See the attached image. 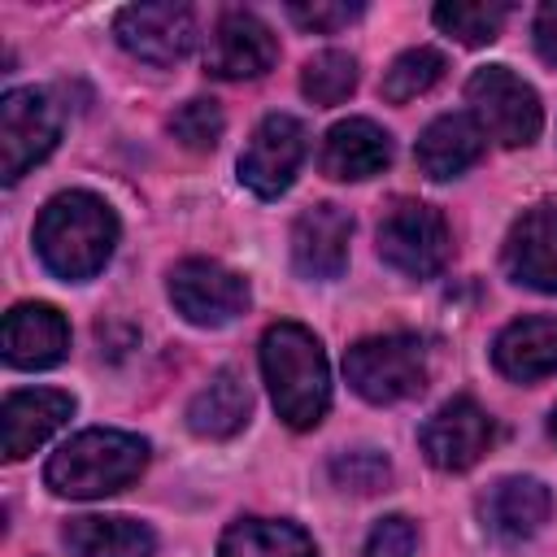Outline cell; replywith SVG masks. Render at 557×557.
Here are the masks:
<instances>
[{"mask_svg":"<svg viewBox=\"0 0 557 557\" xmlns=\"http://www.w3.org/2000/svg\"><path fill=\"white\" fill-rule=\"evenodd\" d=\"M444 70H448V61H444L440 48H409V52H400V57L387 65L379 91H383V100L405 104V100L431 91V87L444 78Z\"/></svg>","mask_w":557,"mask_h":557,"instance_id":"24","label":"cell"},{"mask_svg":"<svg viewBox=\"0 0 557 557\" xmlns=\"http://www.w3.org/2000/svg\"><path fill=\"white\" fill-rule=\"evenodd\" d=\"M344 374L357 396L392 405L426 387V348L418 335H370L344 352Z\"/></svg>","mask_w":557,"mask_h":557,"instance_id":"4","label":"cell"},{"mask_svg":"<svg viewBox=\"0 0 557 557\" xmlns=\"http://www.w3.org/2000/svg\"><path fill=\"white\" fill-rule=\"evenodd\" d=\"M548 431H553V440H557V409H553V422H548Z\"/></svg>","mask_w":557,"mask_h":557,"instance_id":"32","label":"cell"},{"mask_svg":"<svg viewBox=\"0 0 557 557\" xmlns=\"http://www.w3.org/2000/svg\"><path fill=\"white\" fill-rule=\"evenodd\" d=\"M352 218L339 205H313L296 218L292 231V261L305 278H339L348 265Z\"/></svg>","mask_w":557,"mask_h":557,"instance_id":"15","label":"cell"},{"mask_svg":"<svg viewBox=\"0 0 557 557\" xmlns=\"http://www.w3.org/2000/svg\"><path fill=\"white\" fill-rule=\"evenodd\" d=\"M113 35L139 61L174 65L196 44V13L187 4H131L117 13Z\"/></svg>","mask_w":557,"mask_h":557,"instance_id":"10","label":"cell"},{"mask_svg":"<svg viewBox=\"0 0 557 557\" xmlns=\"http://www.w3.org/2000/svg\"><path fill=\"white\" fill-rule=\"evenodd\" d=\"M535 48L548 65H557V0H548L540 13H535Z\"/></svg>","mask_w":557,"mask_h":557,"instance_id":"31","label":"cell"},{"mask_svg":"<svg viewBox=\"0 0 557 557\" xmlns=\"http://www.w3.org/2000/svg\"><path fill=\"white\" fill-rule=\"evenodd\" d=\"M74 413V396L57 392V387H26L13 392L0 409V448L9 461L30 457L48 435H57L65 426V418Z\"/></svg>","mask_w":557,"mask_h":557,"instance_id":"14","label":"cell"},{"mask_svg":"<svg viewBox=\"0 0 557 557\" xmlns=\"http://www.w3.org/2000/svg\"><path fill=\"white\" fill-rule=\"evenodd\" d=\"M492 435H496V426H492L487 409H479L470 396H457V400L440 405L426 418L418 440H422V453H426L431 466H440V470H470L487 453Z\"/></svg>","mask_w":557,"mask_h":557,"instance_id":"11","label":"cell"},{"mask_svg":"<svg viewBox=\"0 0 557 557\" xmlns=\"http://www.w3.org/2000/svg\"><path fill=\"white\" fill-rule=\"evenodd\" d=\"M261 374L287 426L309 431L322 422L331 405V374H326V352L309 326L274 322L261 335Z\"/></svg>","mask_w":557,"mask_h":557,"instance_id":"2","label":"cell"},{"mask_svg":"<svg viewBox=\"0 0 557 557\" xmlns=\"http://www.w3.org/2000/svg\"><path fill=\"white\" fill-rule=\"evenodd\" d=\"M70 352V322L61 309L26 300L4 313V361L17 370H44L57 366Z\"/></svg>","mask_w":557,"mask_h":557,"instance_id":"16","label":"cell"},{"mask_svg":"<svg viewBox=\"0 0 557 557\" xmlns=\"http://www.w3.org/2000/svg\"><path fill=\"white\" fill-rule=\"evenodd\" d=\"M505 17H509V4H474V0H444V4H435V26L440 30H448L453 39H461V44H470V48H479V44H492L496 35H500V26H505Z\"/></svg>","mask_w":557,"mask_h":557,"instance_id":"25","label":"cell"},{"mask_svg":"<svg viewBox=\"0 0 557 557\" xmlns=\"http://www.w3.org/2000/svg\"><path fill=\"white\" fill-rule=\"evenodd\" d=\"M252 413V396L244 387V379L235 370H218L187 405V426L196 435H209V440H226L235 435Z\"/></svg>","mask_w":557,"mask_h":557,"instance_id":"22","label":"cell"},{"mask_svg":"<svg viewBox=\"0 0 557 557\" xmlns=\"http://www.w3.org/2000/svg\"><path fill=\"white\" fill-rule=\"evenodd\" d=\"M309 152V135L292 113H270L252 131V139L239 152V183L257 191L261 200H274L292 187L300 161Z\"/></svg>","mask_w":557,"mask_h":557,"instance_id":"8","label":"cell"},{"mask_svg":"<svg viewBox=\"0 0 557 557\" xmlns=\"http://www.w3.org/2000/svg\"><path fill=\"white\" fill-rule=\"evenodd\" d=\"M548 509H553V496L540 479H527V474H509V479H496L483 500H479V518L483 527L505 540V544H518V540H531L544 522H548Z\"/></svg>","mask_w":557,"mask_h":557,"instance_id":"17","label":"cell"},{"mask_svg":"<svg viewBox=\"0 0 557 557\" xmlns=\"http://www.w3.org/2000/svg\"><path fill=\"white\" fill-rule=\"evenodd\" d=\"M479 152H483V131H479V122L470 113H444V117H435L422 131L418 148H413V157H418V165H422L426 178H453V174L470 170L479 161Z\"/></svg>","mask_w":557,"mask_h":557,"instance_id":"20","label":"cell"},{"mask_svg":"<svg viewBox=\"0 0 557 557\" xmlns=\"http://www.w3.org/2000/svg\"><path fill=\"white\" fill-rule=\"evenodd\" d=\"M466 100H470V117L479 122L483 135H492L505 148L531 144L544 126L540 113V96L531 83H522L509 65H483L470 74L466 83Z\"/></svg>","mask_w":557,"mask_h":557,"instance_id":"5","label":"cell"},{"mask_svg":"<svg viewBox=\"0 0 557 557\" xmlns=\"http://www.w3.org/2000/svg\"><path fill=\"white\" fill-rule=\"evenodd\" d=\"M61 117L48 91L13 87L0 100V174L4 183H17L30 165H39L57 144Z\"/></svg>","mask_w":557,"mask_h":557,"instance_id":"7","label":"cell"},{"mask_svg":"<svg viewBox=\"0 0 557 557\" xmlns=\"http://www.w3.org/2000/svg\"><path fill=\"white\" fill-rule=\"evenodd\" d=\"M505 270L513 283L535 292H557V200L531 205L505 239Z\"/></svg>","mask_w":557,"mask_h":557,"instance_id":"13","label":"cell"},{"mask_svg":"<svg viewBox=\"0 0 557 557\" xmlns=\"http://www.w3.org/2000/svg\"><path fill=\"white\" fill-rule=\"evenodd\" d=\"M413 548H418V527H413L409 518L392 513V518H383V522L370 531L361 557H413Z\"/></svg>","mask_w":557,"mask_h":557,"instance_id":"29","label":"cell"},{"mask_svg":"<svg viewBox=\"0 0 557 557\" xmlns=\"http://www.w3.org/2000/svg\"><path fill=\"white\" fill-rule=\"evenodd\" d=\"M148 466V444L126 431H83L61 444L44 470L48 487L74 500H96L135 483Z\"/></svg>","mask_w":557,"mask_h":557,"instance_id":"3","label":"cell"},{"mask_svg":"<svg viewBox=\"0 0 557 557\" xmlns=\"http://www.w3.org/2000/svg\"><path fill=\"white\" fill-rule=\"evenodd\" d=\"M278 61V39L274 30L248 13V9H226L209 35L205 65L218 78H261Z\"/></svg>","mask_w":557,"mask_h":557,"instance_id":"12","label":"cell"},{"mask_svg":"<svg viewBox=\"0 0 557 557\" xmlns=\"http://www.w3.org/2000/svg\"><path fill=\"white\" fill-rule=\"evenodd\" d=\"M392 161V135L370 122V117H348V122H335L322 139V174L331 178H370V174H383Z\"/></svg>","mask_w":557,"mask_h":557,"instance_id":"18","label":"cell"},{"mask_svg":"<svg viewBox=\"0 0 557 557\" xmlns=\"http://www.w3.org/2000/svg\"><path fill=\"white\" fill-rule=\"evenodd\" d=\"M287 13L305 30H339V26H348L361 13V4H292Z\"/></svg>","mask_w":557,"mask_h":557,"instance_id":"30","label":"cell"},{"mask_svg":"<svg viewBox=\"0 0 557 557\" xmlns=\"http://www.w3.org/2000/svg\"><path fill=\"white\" fill-rule=\"evenodd\" d=\"M170 300L196 326H226L248 309V283L218 261L191 257L170 270Z\"/></svg>","mask_w":557,"mask_h":557,"instance_id":"9","label":"cell"},{"mask_svg":"<svg viewBox=\"0 0 557 557\" xmlns=\"http://www.w3.org/2000/svg\"><path fill=\"white\" fill-rule=\"evenodd\" d=\"M222 126H226L222 109H218L213 100H200V96L187 100V104H178L174 117H170V135H174L183 148H191V152H209V148H218Z\"/></svg>","mask_w":557,"mask_h":557,"instance_id":"27","label":"cell"},{"mask_svg":"<svg viewBox=\"0 0 557 557\" xmlns=\"http://www.w3.org/2000/svg\"><path fill=\"white\" fill-rule=\"evenodd\" d=\"M218 557H318V548L296 522L244 518V522L226 527Z\"/></svg>","mask_w":557,"mask_h":557,"instance_id":"23","label":"cell"},{"mask_svg":"<svg viewBox=\"0 0 557 557\" xmlns=\"http://www.w3.org/2000/svg\"><path fill=\"white\" fill-rule=\"evenodd\" d=\"M65 548L74 557H152L157 535L144 522L122 513H109V518L83 513L65 522Z\"/></svg>","mask_w":557,"mask_h":557,"instance_id":"21","label":"cell"},{"mask_svg":"<svg viewBox=\"0 0 557 557\" xmlns=\"http://www.w3.org/2000/svg\"><path fill=\"white\" fill-rule=\"evenodd\" d=\"M352 87H357V61H352L348 52L326 48V52H318V57H309V61H305L300 91H305L313 104L331 109V104L348 100V96H352Z\"/></svg>","mask_w":557,"mask_h":557,"instance_id":"26","label":"cell"},{"mask_svg":"<svg viewBox=\"0 0 557 557\" xmlns=\"http://www.w3.org/2000/svg\"><path fill=\"white\" fill-rule=\"evenodd\" d=\"M331 479H335V487H344V492L370 496V492L387 487L392 466H387V457L374 453V448H352V453H339V457L331 461Z\"/></svg>","mask_w":557,"mask_h":557,"instance_id":"28","label":"cell"},{"mask_svg":"<svg viewBox=\"0 0 557 557\" xmlns=\"http://www.w3.org/2000/svg\"><path fill=\"white\" fill-rule=\"evenodd\" d=\"M379 257L400 274L431 278L448 261V226L422 200H392L379 222Z\"/></svg>","mask_w":557,"mask_h":557,"instance_id":"6","label":"cell"},{"mask_svg":"<svg viewBox=\"0 0 557 557\" xmlns=\"http://www.w3.org/2000/svg\"><path fill=\"white\" fill-rule=\"evenodd\" d=\"M492 361L505 379H518V383H535L544 374H557V318L509 322L492 344Z\"/></svg>","mask_w":557,"mask_h":557,"instance_id":"19","label":"cell"},{"mask_svg":"<svg viewBox=\"0 0 557 557\" xmlns=\"http://www.w3.org/2000/svg\"><path fill=\"white\" fill-rule=\"evenodd\" d=\"M117 244L113 209L91 191H61L44 205L35 222V252L39 261L70 283H83L104 270Z\"/></svg>","mask_w":557,"mask_h":557,"instance_id":"1","label":"cell"}]
</instances>
